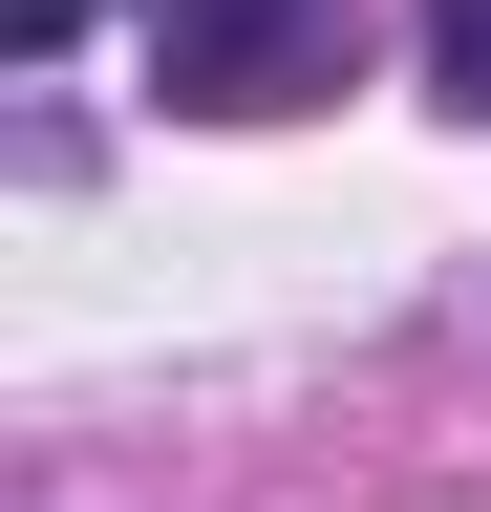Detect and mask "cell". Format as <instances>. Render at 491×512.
<instances>
[{"label":"cell","mask_w":491,"mask_h":512,"mask_svg":"<svg viewBox=\"0 0 491 512\" xmlns=\"http://www.w3.org/2000/svg\"><path fill=\"white\" fill-rule=\"evenodd\" d=\"M150 86L214 107V128H257L299 86H342V0H150Z\"/></svg>","instance_id":"6da1fadb"},{"label":"cell","mask_w":491,"mask_h":512,"mask_svg":"<svg viewBox=\"0 0 491 512\" xmlns=\"http://www.w3.org/2000/svg\"><path fill=\"white\" fill-rule=\"evenodd\" d=\"M427 86H449V107L491 128V0H427Z\"/></svg>","instance_id":"7a4b0ae2"},{"label":"cell","mask_w":491,"mask_h":512,"mask_svg":"<svg viewBox=\"0 0 491 512\" xmlns=\"http://www.w3.org/2000/svg\"><path fill=\"white\" fill-rule=\"evenodd\" d=\"M0 43H22V64H65V43H86V0H0Z\"/></svg>","instance_id":"3957f363"}]
</instances>
